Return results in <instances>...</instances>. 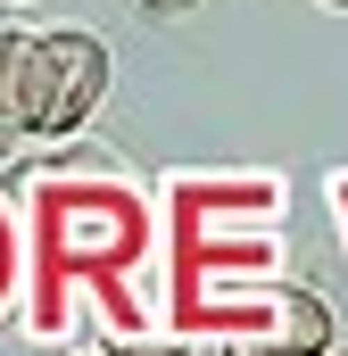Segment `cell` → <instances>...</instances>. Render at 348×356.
I'll return each instance as SVG.
<instances>
[{
    "label": "cell",
    "instance_id": "277c9868",
    "mask_svg": "<svg viewBox=\"0 0 348 356\" xmlns=\"http://www.w3.org/2000/svg\"><path fill=\"white\" fill-rule=\"evenodd\" d=\"M150 17H174V8H199V0H141Z\"/></svg>",
    "mask_w": 348,
    "mask_h": 356
},
{
    "label": "cell",
    "instance_id": "52a82bcc",
    "mask_svg": "<svg viewBox=\"0 0 348 356\" xmlns=\"http://www.w3.org/2000/svg\"><path fill=\"white\" fill-rule=\"evenodd\" d=\"M100 356H108V348H100Z\"/></svg>",
    "mask_w": 348,
    "mask_h": 356
},
{
    "label": "cell",
    "instance_id": "7a4b0ae2",
    "mask_svg": "<svg viewBox=\"0 0 348 356\" xmlns=\"http://www.w3.org/2000/svg\"><path fill=\"white\" fill-rule=\"evenodd\" d=\"M42 50H50V83H58V133H75L108 91V42L84 25H58V33H42Z\"/></svg>",
    "mask_w": 348,
    "mask_h": 356
},
{
    "label": "cell",
    "instance_id": "8992f818",
    "mask_svg": "<svg viewBox=\"0 0 348 356\" xmlns=\"http://www.w3.org/2000/svg\"><path fill=\"white\" fill-rule=\"evenodd\" d=\"M324 8H348V0H324Z\"/></svg>",
    "mask_w": 348,
    "mask_h": 356
},
{
    "label": "cell",
    "instance_id": "5b68a950",
    "mask_svg": "<svg viewBox=\"0 0 348 356\" xmlns=\"http://www.w3.org/2000/svg\"><path fill=\"white\" fill-rule=\"evenodd\" d=\"M241 356H282V348H241Z\"/></svg>",
    "mask_w": 348,
    "mask_h": 356
},
{
    "label": "cell",
    "instance_id": "6da1fadb",
    "mask_svg": "<svg viewBox=\"0 0 348 356\" xmlns=\"http://www.w3.org/2000/svg\"><path fill=\"white\" fill-rule=\"evenodd\" d=\"M0 133H58V83L42 33L0 25Z\"/></svg>",
    "mask_w": 348,
    "mask_h": 356
},
{
    "label": "cell",
    "instance_id": "3957f363",
    "mask_svg": "<svg viewBox=\"0 0 348 356\" xmlns=\"http://www.w3.org/2000/svg\"><path fill=\"white\" fill-rule=\"evenodd\" d=\"M108 356H182V348H158V340H125V348H108Z\"/></svg>",
    "mask_w": 348,
    "mask_h": 356
}]
</instances>
